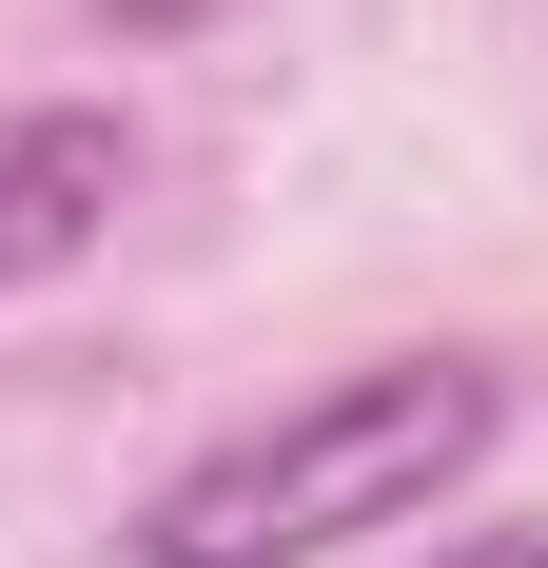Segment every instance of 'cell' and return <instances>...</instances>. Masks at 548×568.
Instances as JSON below:
<instances>
[{
  "mask_svg": "<svg viewBox=\"0 0 548 568\" xmlns=\"http://www.w3.org/2000/svg\"><path fill=\"white\" fill-rule=\"evenodd\" d=\"M118 196H138V118L118 99H20L0 118V294L79 275V255L118 235Z\"/></svg>",
  "mask_w": 548,
  "mask_h": 568,
  "instance_id": "2",
  "label": "cell"
},
{
  "mask_svg": "<svg viewBox=\"0 0 548 568\" xmlns=\"http://www.w3.org/2000/svg\"><path fill=\"white\" fill-rule=\"evenodd\" d=\"M490 452H509V373H470V353H373V373H333V393L216 432L196 470H158L118 549L138 568H314V549H353V529H412L432 490H470Z\"/></svg>",
  "mask_w": 548,
  "mask_h": 568,
  "instance_id": "1",
  "label": "cell"
},
{
  "mask_svg": "<svg viewBox=\"0 0 548 568\" xmlns=\"http://www.w3.org/2000/svg\"><path fill=\"white\" fill-rule=\"evenodd\" d=\"M432 568H548V529H450Z\"/></svg>",
  "mask_w": 548,
  "mask_h": 568,
  "instance_id": "3",
  "label": "cell"
}]
</instances>
